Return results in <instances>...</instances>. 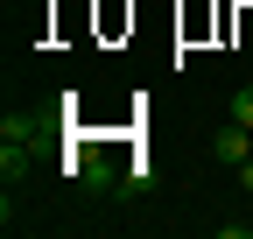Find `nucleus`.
<instances>
[{
    "mask_svg": "<svg viewBox=\"0 0 253 239\" xmlns=\"http://www.w3.org/2000/svg\"><path fill=\"white\" fill-rule=\"evenodd\" d=\"M211 155L239 169V162L253 155V127H239V120H232V127H218V134H211Z\"/></svg>",
    "mask_w": 253,
    "mask_h": 239,
    "instance_id": "obj_1",
    "label": "nucleus"
},
{
    "mask_svg": "<svg viewBox=\"0 0 253 239\" xmlns=\"http://www.w3.org/2000/svg\"><path fill=\"white\" fill-rule=\"evenodd\" d=\"M0 176H7V183L28 176V141H0Z\"/></svg>",
    "mask_w": 253,
    "mask_h": 239,
    "instance_id": "obj_2",
    "label": "nucleus"
},
{
    "mask_svg": "<svg viewBox=\"0 0 253 239\" xmlns=\"http://www.w3.org/2000/svg\"><path fill=\"white\" fill-rule=\"evenodd\" d=\"M36 134H42L36 113H7V120H0V141H36Z\"/></svg>",
    "mask_w": 253,
    "mask_h": 239,
    "instance_id": "obj_3",
    "label": "nucleus"
},
{
    "mask_svg": "<svg viewBox=\"0 0 253 239\" xmlns=\"http://www.w3.org/2000/svg\"><path fill=\"white\" fill-rule=\"evenodd\" d=\"M232 120H239V127H253V84H239V92H232Z\"/></svg>",
    "mask_w": 253,
    "mask_h": 239,
    "instance_id": "obj_4",
    "label": "nucleus"
},
{
    "mask_svg": "<svg viewBox=\"0 0 253 239\" xmlns=\"http://www.w3.org/2000/svg\"><path fill=\"white\" fill-rule=\"evenodd\" d=\"M239 190H253V155H246V162H239Z\"/></svg>",
    "mask_w": 253,
    "mask_h": 239,
    "instance_id": "obj_5",
    "label": "nucleus"
}]
</instances>
